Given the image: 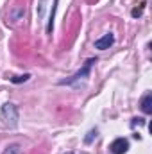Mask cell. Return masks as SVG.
<instances>
[{
    "label": "cell",
    "instance_id": "obj_1",
    "mask_svg": "<svg viewBox=\"0 0 152 154\" xmlns=\"http://www.w3.org/2000/svg\"><path fill=\"white\" fill-rule=\"evenodd\" d=\"M0 116L4 120V124L7 127H16L18 125V118H20V113H18V108L13 104V102H5L2 106V111H0Z\"/></svg>",
    "mask_w": 152,
    "mask_h": 154
},
{
    "label": "cell",
    "instance_id": "obj_2",
    "mask_svg": "<svg viewBox=\"0 0 152 154\" xmlns=\"http://www.w3.org/2000/svg\"><path fill=\"white\" fill-rule=\"evenodd\" d=\"M95 63V59H90V61H86V65L82 66V70H79L75 75H72L70 79H65V81H61L59 84H74L75 81H79V79H82V77H86L88 74H90V68H91V65Z\"/></svg>",
    "mask_w": 152,
    "mask_h": 154
},
{
    "label": "cell",
    "instance_id": "obj_3",
    "mask_svg": "<svg viewBox=\"0 0 152 154\" xmlns=\"http://www.w3.org/2000/svg\"><path fill=\"white\" fill-rule=\"evenodd\" d=\"M109 149H111L113 154H125L129 151V142L125 138H116L113 143L109 145Z\"/></svg>",
    "mask_w": 152,
    "mask_h": 154
},
{
    "label": "cell",
    "instance_id": "obj_4",
    "mask_svg": "<svg viewBox=\"0 0 152 154\" xmlns=\"http://www.w3.org/2000/svg\"><path fill=\"white\" fill-rule=\"evenodd\" d=\"M114 43V36L111 32H108V34H104L102 38H99L95 41V48H99V50H106V48H109L111 45Z\"/></svg>",
    "mask_w": 152,
    "mask_h": 154
},
{
    "label": "cell",
    "instance_id": "obj_5",
    "mask_svg": "<svg viewBox=\"0 0 152 154\" xmlns=\"http://www.w3.org/2000/svg\"><path fill=\"white\" fill-rule=\"evenodd\" d=\"M141 109H143V113H152V95H145L143 97V100H141Z\"/></svg>",
    "mask_w": 152,
    "mask_h": 154
},
{
    "label": "cell",
    "instance_id": "obj_6",
    "mask_svg": "<svg viewBox=\"0 0 152 154\" xmlns=\"http://www.w3.org/2000/svg\"><path fill=\"white\" fill-rule=\"evenodd\" d=\"M20 152H22V147H20V143L7 145V147H5V151H4V154H20Z\"/></svg>",
    "mask_w": 152,
    "mask_h": 154
},
{
    "label": "cell",
    "instance_id": "obj_7",
    "mask_svg": "<svg viewBox=\"0 0 152 154\" xmlns=\"http://www.w3.org/2000/svg\"><path fill=\"white\" fill-rule=\"evenodd\" d=\"M29 74H25V75H16V77H13L11 81L14 82V84H18V82H25V81H29Z\"/></svg>",
    "mask_w": 152,
    "mask_h": 154
},
{
    "label": "cell",
    "instance_id": "obj_8",
    "mask_svg": "<svg viewBox=\"0 0 152 154\" xmlns=\"http://www.w3.org/2000/svg\"><path fill=\"white\" fill-rule=\"evenodd\" d=\"M93 138H97V131H90L84 142H86V143H91V142H93Z\"/></svg>",
    "mask_w": 152,
    "mask_h": 154
},
{
    "label": "cell",
    "instance_id": "obj_9",
    "mask_svg": "<svg viewBox=\"0 0 152 154\" xmlns=\"http://www.w3.org/2000/svg\"><path fill=\"white\" fill-rule=\"evenodd\" d=\"M141 13H143V5H141L140 9H138V7H136V9H132V16H134V18H136V16H140Z\"/></svg>",
    "mask_w": 152,
    "mask_h": 154
},
{
    "label": "cell",
    "instance_id": "obj_10",
    "mask_svg": "<svg viewBox=\"0 0 152 154\" xmlns=\"http://www.w3.org/2000/svg\"><path fill=\"white\" fill-rule=\"evenodd\" d=\"M68 154H72V152H68Z\"/></svg>",
    "mask_w": 152,
    "mask_h": 154
}]
</instances>
